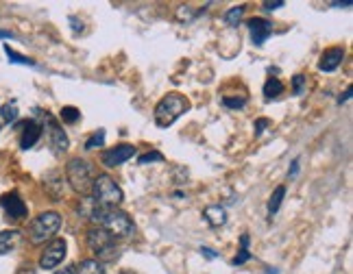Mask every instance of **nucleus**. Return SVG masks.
Listing matches in <instances>:
<instances>
[{
  "label": "nucleus",
  "instance_id": "1",
  "mask_svg": "<svg viewBox=\"0 0 353 274\" xmlns=\"http://www.w3.org/2000/svg\"><path fill=\"white\" fill-rule=\"evenodd\" d=\"M92 222L105 229L114 240H127L135 233L131 218L116 207H99L97 204V209L92 211Z\"/></svg>",
  "mask_w": 353,
  "mask_h": 274
},
{
  "label": "nucleus",
  "instance_id": "2",
  "mask_svg": "<svg viewBox=\"0 0 353 274\" xmlns=\"http://www.w3.org/2000/svg\"><path fill=\"white\" fill-rule=\"evenodd\" d=\"M190 109V101L181 94H168L164 96L157 107H155V122L159 129H168L170 125H174L185 112Z\"/></svg>",
  "mask_w": 353,
  "mask_h": 274
},
{
  "label": "nucleus",
  "instance_id": "3",
  "mask_svg": "<svg viewBox=\"0 0 353 274\" xmlns=\"http://www.w3.org/2000/svg\"><path fill=\"white\" fill-rule=\"evenodd\" d=\"M92 194L99 207H118L122 198H125L122 196V189L116 185L112 176H107V174H99L97 179H94Z\"/></svg>",
  "mask_w": 353,
  "mask_h": 274
},
{
  "label": "nucleus",
  "instance_id": "4",
  "mask_svg": "<svg viewBox=\"0 0 353 274\" xmlns=\"http://www.w3.org/2000/svg\"><path fill=\"white\" fill-rule=\"evenodd\" d=\"M88 246L92 249V253L97 255L101 262H114L118 257V244L116 240L101 226H94L88 233Z\"/></svg>",
  "mask_w": 353,
  "mask_h": 274
},
{
  "label": "nucleus",
  "instance_id": "5",
  "mask_svg": "<svg viewBox=\"0 0 353 274\" xmlns=\"http://www.w3.org/2000/svg\"><path fill=\"white\" fill-rule=\"evenodd\" d=\"M61 226V215L57 211H46L42 215H37L35 220L31 222L29 229V238L33 244H44L48 240L55 238V233Z\"/></svg>",
  "mask_w": 353,
  "mask_h": 274
},
{
  "label": "nucleus",
  "instance_id": "6",
  "mask_svg": "<svg viewBox=\"0 0 353 274\" xmlns=\"http://www.w3.org/2000/svg\"><path fill=\"white\" fill-rule=\"evenodd\" d=\"M65 174H68V183L72 185V189L77 194H92V185H94V176H92V168L90 163L83 161V159H72L68 163L65 168Z\"/></svg>",
  "mask_w": 353,
  "mask_h": 274
},
{
  "label": "nucleus",
  "instance_id": "7",
  "mask_svg": "<svg viewBox=\"0 0 353 274\" xmlns=\"http://www.w3.org/2000/svg\"><path fill=\"white\" fill-rule=\"evenodd\" d=\"M63 257H65V242L63 240H52L46 246V251L42 253V257H39V268H44V270L57 268L63 262Z\"/></svg>",
  "mask_w": 353,
  "mask_h": 274
},
{
  "label": "nucleus",
  "instance_id": "8",
  "mask_svg": "<svg viewBox=\"0 0 353 274\" xmlns=\"http://www.w3.org/2000/svg\"><path fill=\"white\" fill-rule=\"evenodd\" d=\"M133 155H135V146L120 144V146H116L112 150H105L101 159H103V163L107 168H116V166H120V163H125L127 159H131Z\"/></svg>",
  "mask_w": 353,
  "mask_h": 274
},
{
  "label": "nucleus",
  "instance_id": "9",
  "mask_svg": "<svg viewBox=\"0 0 353 274\" xmlns=\"http://www.w3.org/2000/svg\"><path fill=\"white\" fill-rule=\"evenodd\" d=\"M0 207L5 209V213L11 218V220H22V218L26 215V204L16 191H11V194H5L3 198H0Z\"/></svg>",
  "mask_w": 353,
  "mask_h": 274
},
{
  "label": "nucleus",
  "instance_id": "10",
  "mask_svg": "<svg viewBox=\"0 0 353 274\" xmlns=\"http://www.w3.org/2000/svg\"><path fill=\"white\" fill-rule=\"evenodd\" d=\"M39 137H42V127H39L35 120H26V122H22L20 146H22L24 150L33 148V146L39 142Z\"/></svg>",
  "mask_w": 353,
  "mask_h": 274
},
{
  "label": "nucleus",
  "instance_id": "11",
  "mask_svg": "<svg viewBox=\"0 0 353 274\" xmlns=\"http://www.w3.org/2000/svg\"><path fill=\"white\" fill-rule=\"evenodd\" d=\"M46 125H48V133H50V144L52 148H55V153H63V150L68 148V137L63 133V129L57 125V120L52 118L50 114H46Z\"/></svg>",
  "mask_w": 353,
  "mask_h": 274
},
{
  "label": "nucleus",
  "instance_id": "12",
  "mask_svg": "<svg viewBox=\"0 0 353 274\" xmlns=\"http://www.w3.org/2000/svg\"><path fill=\"white\" fill-rule=\"evenodd\" d=\"M249 29H251V37H253V44L255 46H262L268 35L273 33V26H270V22L262 20V18H253L249 20Z\"/></svg>",
  "mask_w": 353,
  "mask_h": 274
},
{
  "label": "nucleus",
  "instance_id": "13",
  "mask_svg": "<svg viewBox=\"0 0 353 274\" xmlns=\"http://www.w3.org/2000/svg\"><path fill=\"white\" fill-rule=\"evenodd\" d=\"M343 59H345V50L343 48H327L321 54L319 67H321L323 72H334L336 67L343 63Z\"/></svg>",
  "mask_w": 353,
  "mask_h": 274
},
{
  "label": "nucleus",
  "instance_id": "14",
  "mask_svg": "<svg viewBox=\"0 0 353 274\" xmlns=\"http://www.w3.org/2000/svg\"><path fill=\"white\" fill-rule=\"evenodd\" d=\"M203 218H205L210 226H223L227 220V213L219 204H210V207H205V211H203Z\"/></svg>",
  "mask_w": 353,
  "mask_h": 274
},
{
  "label": "nucleus",
  "instance_id": "15",
  "mask_svg": "<svg viewBox=\"0 0 353 274\" xmlns=\"http://www.w3.org/2000/svg\"><path fill=\"white\" fill-rule=\"evenodd\" d=\"M77 274H105V268L101 266L99 259H83L77 266Z\"/></svg>",
  "mask_w": 353,
  "mask_h": 274
},
{
  "label": "nucleus",
  "instance_id": "16",
  "mask_svg": "<svg viewBox=\"0 0 353 274\" xmlns=\"http://www.w3.org/2000/svg\"><path fill=\"white\" fill-rule=\"evenodd\" d=\"M18 242V231H0V255L9 253Z\"/></svg>",
  "mask_w": 353,
  "mask_h": 274
},
{
  "label": "nucleus",
  "instance_id": "17",
  "mask_svg": "<svg viewBox=\"0 0 353 274\" xmlns=\"http://www.w3.org/2000/svg\"><path fill=\"white\" fill-rule=\"evenodd\" d=\"M283 92V85H281V81L279 78H268L266 83H264V98L266 101H273V98H277V96Z\"/></svg>",
  "mask_w": 353,
  "mask_h": 274
},
{
  "label": "nucleus",
  "instance_id": "18",
  "mask_svg": "<svg viewBox=\"0 0 353 274\" xmlns=\"http://www.w3.org/2000/svg\"><path fill=\"white\" fill-rule=\"evenodd\" d=\"M283 196H286V187L279 185V187L273 191V196H270V200H268V213H270V215H275V213H277V209L281 207Z\"/></svg>",
  "mask_w": 353,
  "mask_h": 274
},
{
  "label": "nucleus",
  "instance_id": "19",
  "mask_svg": "<svg viewBox=\"0 0 353 274\" xmlns=\"http://www.w3.org/2000/svg\"><path fill=\"white\" fill-rule=\"evenodd\" d=\"M5 52H7V57H9V61H11V63H22V65H35V61H33V59H29V57H24V54H18L16 50H11V46H7V44H5Z\"/></svg>",
  "mask_w": 353,
  "mask_h": 274
},
{
  "label": "nucleus",
  "instance_id": "20",
  "mask_svg": "<svg viewBox=\"0 0 353 274\" xmlns=\"http://www.w3.org/2000/svg\"><path fill=\"white\" fill-rule=\"evenodd\" d=\"M79 118H81V112L77 107H63L61 109V120L65 122V125H74Z\"/></svg>",
  "mask_w": 353,
  "mask_h": 274
},
{
  "label": "nucleus",
  "instance_id": "21",
  "mask_svg": "<svg viewBox=\"0 0 353 274\" xmlns=\"http://www.w3.org/2000/svg\"><path fill=\"white\" fill-rule=\"evenodd\" d=\"M242 13H244V7H232L227 13H225V22L229 26H236L242 18Z\"/></svg>",
  "mask_w": 353,
  "mask_h": 274
},
{
  "label": "nucleus",
  "instance_id": "22",
  "mask_svg": "<svg viewBox=\"0 0 353 274\" xmlns=\"http://www.w3.org/2000/svg\"><path fill=\"white\" fill-rule=\"evenodd\" d=\"M105 144V131L103 129H99L97 133H94L90 140L85 142V148H99V146H103Z\"/></svg>",
  "mask_w": 353,
  "mask_h": 274
},
{
  "label": "nucleus",
  "instance_id": "23",
  "mask_svg": "<svg viewBox=\"0 0 353 274\" xmlns=\"http://www.w3.org/2000/svg\"><path fill=\"white\" fill-rule=\"evenodd\" d=\"M0 116H3L5 122H13V120L18 118V109H16V105H5V107H3V112H0Z\"/></svg>",
  "mask_w": 353,
  "mask_h": 274
},
{
  "label": "nucleus",
  "instance_id": "24",
  "mask_svg": "<svg viewBox=\"0 0 353 274\" xmlns=\"http://www.w3.org/2000/svg\"><path fill=\"white\" fill-rule=\"evenodd\" d=\"M223 105L225 107H232V109H240L247 105V98H229V96H225L223 98Z\"/></svg>",
  "mask_w": 353,
  "mask_h": 274
},
{
  "label": "nucleus",
  "instance_id": "25",
  "mask_svg": "<svg viewBox=\"0 0 353 274\" xmlns=\"http://www.w3.org/2000/svg\"><path fill=\"white\" fill-rule=\"evenodd\" d=\"M303 85H305V76H303V74H296V76L292 78V89H294L296 96H299V94H303Z\"/></svg>",
  "mask_w": 353,
  "mask_h": 274
},
{
  "label": "nucleus",
  "instance_id": "26",
  "mask_svg": "<svg viewBox=\"0 0 353 274\" xmlns=\"http://www.w3.org/2000/svg\"><path fill=\"white\" fill-rule=\"evenodd\" d=\"M249 259H251V253H249L247 249H240V253L234 257V262H232V264H234V266H242L244 262H249Z\"/></svg>",
  "mask_w": 353,
  "mask_h": 274
},
{
  "label": "nucleus",
  "instance_id": "27",
  "mask_svg": "<svg viewBox=\"0 0 353 274\" xmlns=\"http://www.w3.org/2000/svg\"><path fill=\"white\" fill-rule=\"evenodd\" d=\"M161 159H164V157H161L159 153H146V155H142L138 161L142 163V166H146V163H151V161H161Z\"/></svg>",
  "mask_w": 353,
  "mask_h": 274
},
{
  "label": "nucleus",
  "instance_id": "28",
  "mask_svg": "<svg viewBox=\"0 0 353 274\" xmlns=\"http://www.w3.org/2000/svg\"><path fill=\"white\" fill-rule=\"evenodd\" d=\"M270 125V120H266V118H260L255 122V135H262L264 133V129Z\"/></svg>",
  "mask_w": 353,
  "mask_h": 274
},
{
  "label": "nucleus",
  "instance_id": "29",
  "mask_svg": "<svg viewBox=\"0 0 353 274\" xmlns=\"http://www.w3.org/2000/svg\"><path fill=\"white\" fill-rule=\"evenodd\" d=\"M201 255H205L208 259H216V257H219V253H214L212 249H205V246L201 249Z\"/></svg>",
  "mask_w": 353,
  "mask_h": 274
},
{
  "label": "nucleus",
  "instance_id": "30",
  "mask_svg": "<svg viewBox=\"0 0 353 274\" xmlns=\"http://www.w3.org/2000/svg\"><path fill=\"white\" fill-rule=\"evenodd\" d=\"M264 7H266L268 11H273V9H279V7H283V0H277V3H264Z\"/></svg>",
  "mask_w": 353,
  "mask_h": 274
},
{
  "label": "nucleus",
  "instance_id": "31",
  "mask_svg": "<svg viewBox=\"0 0 353 274\" xmlns=\"http://www.w3.org/2000/svg\"><path fill=\"white\" fill-rule=\"evenodd\" d=\"M296 172H299V159L292 161V168L288 170V176H290V179H292V176H296Z\"/></svg>",
  "mask_w": 353,
  "mask_h": 274
},
{
  "label": "nucleus",
  "instance_id": "32",
  "mask_svg": "<svg viewBox=\"0 0 353 274\" xmlns=\"http://www.w3.org/2000/svg\"><path fill=\"white\" fill-rule=\"evenodd\" d=\"M55 274H77V270H74V268H61V270H57Z\"/></svg>",
  "mask_w": 353,
  "mask_h": 274
},
{
  "label": "nucleus",
  "instance_id": "33",
  "mask_svg": "<svg viewBox=\"0 0 353 274\" xmlns=\"http://www.w3.org/2000/svg\"><path fill=\"white\" fill-rule=\"evenodd\" d=\"M349 98H351V89H347V92H345V96H341V101H338V103L343 105V103H347Z\"/></svg>",
  "mask_w": 353,
  "mask_h": 274
},
{
  "label": "nucleus",
  "instance_id": "34",
  "mask_svg": "<svg viewBox=\"0 0 353 274\" xmlns=\"http://www.w3.org/2000/svg\"><path fill=\"white\" fill-rule=\"evenodd\" d=\"M0 37H11V33H7V31H0Z\"/></svg>",
  "mask_w": 353,
  "mask_h": 274
}]
</instances>
